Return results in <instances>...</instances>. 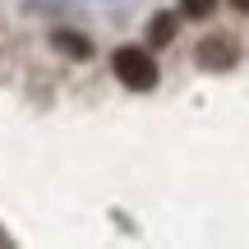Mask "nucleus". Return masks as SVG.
<instances>
[{"mask_svg":"<svg viewBox=\"0 0 249 249\" xmlns=\"http://www.w3.org/2000/svg\"><path fill=\"white\" fill-rule=\"evenodd\" d=\"M217 9V0H180V14L185 18H208Z\"/></svg>","mask_w":249,"mask_h":249,"instance_id":"obj_5","label":"nucleus"},{"mask_svg":"<svg viewBox=\"0 0 249 249\" xmlns=\"http://www.w3.org/2000/svg\"><path fill=\"white\" fill-rule=\"evenodd\" d=\"M198 65H203V70H231L235 65L231 37H203V42H198Z\"/></svg>","mask_w":249,"mask_h":249,"instance_id":"obj_2","label":"nucleus"},{"mask_svg":"<svg viewBox=\"0 0 249 249\" xmlns=\"http://www.w3.org/2000/svg\"><path fill=\"white\" fill-rule=\"evenodd\" d=\"M148 37L157 46H166L171 37H176V14H157V18H152V28H148Z\"/></svg>","mask_w":249,"mask_h":249,"instance_id":"obj_4","label":"nucleus"},{"mask_svg":"<svg viewBox=\"0 0 249 249\" xmlns=\"http://www.w3.org/2000/svg\"><path fill=\"white\" fill-rule=\"evenodd\" d=\"M111 65H116V79L134 92H148L157 83V60L148 55V46H120L111 55Z\"/></svg>","mask_w":249,"mask_h":249,"instance_id":"obj_1","label":"nucleus"},{"mask_svg":"<svg viewBox=\"0 0 249 249\" xmlns=\"http://www.w3.org/2000/svg\"><path fill=\"white\" fill-rule=\"evenodd\" d=\"M51 42H55V51H65V55H74V60H88V55H92V46H88V37H79V33H55Z\"/></svg>","mask_w":249,"mask_h":249,"instance_id":"obj_3","label":"nucleus"},{"mask_svg":"<svg viewBox=\"0 0 249 249\" xmlns=\"http://www.w3.org/2000/svg\"><path fill=\"white\" fill-rule=\"evenodd\" d=\"M231 5H235V9H240V14H249V0H231Z\"/></svg>","mask_w":249,"mask_h":249,"instance_id":"obj_6","label":"nucleus"}]
</instances>
